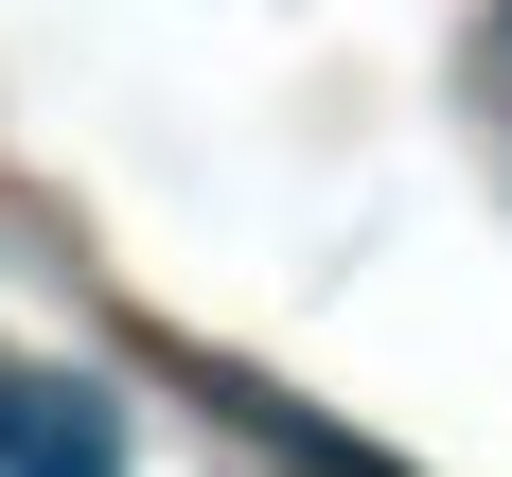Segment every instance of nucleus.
<instances>
[{
    "instance_id": "1",
    "label": "nucleus",
    "mask_w": 512,
    "mask_h": 477,
    "mask_svg": "<svg viewBox=\"0 0 512 477\" xmlns=\"http://www.w3.org/2000/svg\"><path fill=\"white\" fill-rule=\"evenodd\" d=\"M0 477H124V407L89 371H18L0 389Z\"/></svg>"
},
{
    "instance_id": "2",
    "label": "nucleus",
    "mask_w": 512,
    "mask_h": 477,
    "mask_svg": "<svg viewBox=\"0 0 512 477\" xmlns=\"http://www.w3.org/2000/svg\"><path fill=\"white\" fill-rule=\"evenodd\" d=\"M477 89H495V142H512V18H495V53H477Z\"/></svg>"
}]
</instances>
